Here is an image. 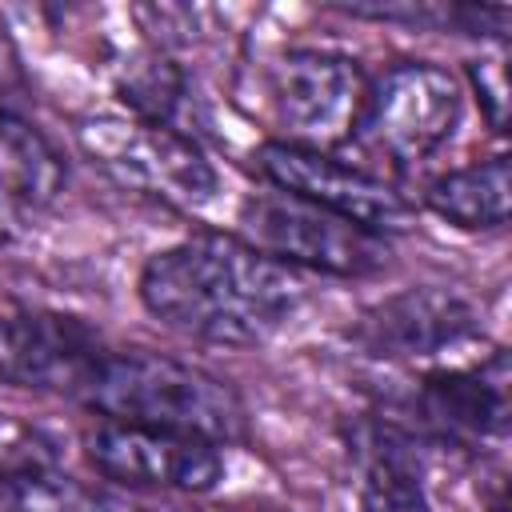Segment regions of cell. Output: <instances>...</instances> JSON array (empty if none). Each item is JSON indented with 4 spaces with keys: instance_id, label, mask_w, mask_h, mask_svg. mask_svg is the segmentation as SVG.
Returning <instances> with one entry per match:
<instances>
[{
    "instance_id": "cell-17",
    "label": "cell",
    "mask_w": 512,
    "mask_h": 512,
    "mask_svg": "<svg viewBox=\"0 0 512 512\" xmlns=\"http://www.w3.org/2000/svg\"><path fill=\"white\" fill-rule=\"evenodd\" d=\"M468 72H472V84H476L480 100L488 104L492 132H504V72H500V64H480L476 60Z\"/></svg>"
},
{
    "instance_id": "cell-9",
    "label": "cell",
    "mask_w": 512,
    "mask_h": 512,
    "mask_svg": "<svg viewBox=\"0 0 512 512\" xmlns=\"http://www.w3.org/2000/svg\"><path fill=\"white\" fill-rule=\"evenodd\" d=\"M484 316L452 288L420 284L364 308L348 340L376 360H440L484 340Z\"/></svg>"
},
{
    "instance_id": "cell-4",
    "label": "cell",
    "mask_w": 512,
    "mask_h": 512,
    "mask_svg": "<svg viewBox=\"0 0 512 512\" xmlns=\"http://www.w3.org/2000/svg\"><path fill=\"white\" fill-rule=\"evenodd\" d=\"M460 112L464 92L448 68L428 60H400L364 88L348 136L392 172H412L456 136Z\"/></svg>"
},
{
    "instance_id": "cell-20",
    "label": "cell",
    "mask_w": 512,
    "mask_h": 512,
    "mask_svg": "<svg viewBox=\"0 0 512 512\" xmlns=\"http://www.w3.org/2000/svg\"><path fill=\"white\" fill-rule=\"evenodd\" d=\"M140 512H180V508H172V504H160V508H148V504H140Z\"/></svg>"
},
{
    "instance_id": "cell-1",
    "label": "cell",
    "mask_w": 512,
    "mask_h": 512,
    "mask_svg": "<svg viewBox=\"0 0 512 512\" xmlns=\"http://www.w3.org/2000/svg\"><path fill=\"white\" fill-rule=\"evenodd\" d=\"M140 304L164 328L220 348L268 344L304 304V280L228 232H192L140 268Z\"/></svg>"
},
{
    "instance_id": "cell-6",
    "label": "cell",
    "mask_w": 512,
    "mask_h": 512,
    "mask_svg": "<svg viewBox=\"0 0 512 512\" xmlns=\"http://www.w3.org/2000/svg\"><path fill=\"white\" fill-rule=\"evenodd\" d=\"M224 444L204 436L128 424V420H96L84 436V456L108 484L128 492H184L204 496L224 480Z\"/></svg>"
},
{
    "instance_id": "cell-18",
    "label": "cell",
    "mask_w": 512,
    "mask_h": 512,
    "mask_svg": "<svg viewBox=\"0 0 512 512\" xmlns=\"http://www.w3.org/2000/svg\"><path fill=\"white\" fill-rule=\"evenodd\" d=\"M0 100L4 104H32V84L24 76V64L8 36H0Z\"/></svg>"
},
{
    "instance_id": "cell-2",
    "label": "cell",
    "mask_w": 512,
    "mask_h": 512,
    "mask_svg": "<svg viewBox=\"0 0 512 512\" xmlns=\"http://www.w3.org/2000/svg\"><path fill=\"white\" fill-rule=\"evenodd\" d=\"M76 400L100 420L172 428V432L204 436L212 444L240 440L248 428V412L240 396L220 376L144 348L104 344L92 368L84 372Z\"/></svg>"
},
{
    "instance_id": "cell-15",
    "label": "cell",
    "mask_w": 512,
    "mask_h": 512,
    "mask_svg": "<svg viewBox=\"0 0 512 512\" xmlns=\"http://www.w3.org/2000/svg\"><path fill=\"white\" fill-rule=\"evenodd\" d=\"M68 184V160L32 120V104L0 100V200L12 212L48 208Z\"/></svg>"
},
{
    "instance_id": "cell-5",
    "label": "cell",
    "mask_w": 512,
    "mask_h": 512,
    "mask_svg": "<svg viewBox=\"0 0 512 512\" xmlns=\"http://www.w3.org/2000/svg\"><path fill=\"white\" fill-rule=\"evenodd\" d=\"M240 240L292 272L312 268L328 276H372L392 256L384 236L280 188L252 192L240 204Z\"/></svg>"
},
{
    "instance_id": "cell-8",
    "label": "cell",
    "mask_w": 512,
    "mask_h": 512,
    "mask_svg": "<svg viewBox=\"0 0 512 512\" xmlns=\"http://www.w3.org/2000/svg\"><path fill=\"white\" fill-rule=\"evenodd\" d=\"M364 72L352 56L328 48H288L268 72V104L288 144L320 148L348 136L364 100Z\"/></svg>"
},
{
    "instance_id": "cell-19",
    "label": "cell",
    "mask_w": 512,
    "mask_h": 512,
    "mask_svg": "<svg viewBox=\"0 0 512 512\" xmlns=\"http://www.w3.org/2000/svg\"><path fill=\"white\" fill-rule=\"evenodd\" d=\"M16 224H20V212H12V208L0 200V240H8V236L16 232Z\"/></svg>"
},
{
    "instance_id": "cell-7",
    "label": "cell",
    "mask_w": 512,
    "mask_h": 512,
    "mask_svg": "<svg viewBox=\"0 0 512 512\" xmlns=\"http://www.w3.org/2000/svg\"><path fill=\"white\" fill-rule=\"evenodd\" d=\"M256 172L268 188H280L288 196H300L340 220H352L376 236H396L412 228V204L376 172L336 160L320 148L288 144V140H264L252 152Z\"/></svg>"
},
{
    "instance_id": "cell-16",
    "label": "cell",
    "mask_w": 512,
    "mask_h": 512,
    "mask_svg": "<svg viewBox=\"0 0 512 512\" xmlns=\"http://www.w3.org/2000/svg\"><path fill=\"white\" fill-rule=\"evenodd\" d=\"M424 208L464 232H492L508 220V156H484L440 172L424 188Z\"/></svg>"
},
{
    "instance_id": "cell-11",
    "label": "cell",
    "mask_w": 512,
    "mask_h": 512,
    "mask_svg": "<svg viewBox=\"0 0 512 512\" xmlns=\"http://www.w3.org/2000/svg\"><path fill=\"white\" fill-rule=\"evenodd\" d=\"M412 412L436 440L480 448L504 436L508 424V368L504 352H492L476 368H436L412 392Z\"/></svg>"
},
{
    "instance_id": "cell-13",
    "label": "cell",
    "mask_w": 512,
    "mask_h": 512,
    "mask_svg": "<svg viewBox=\"0 0 512 512\" xmlns=\"http://www.w3.org/2000/svg\"><path fill=\"white\" fill-rule=\"evenodd\" d=\"M360 468V512H428L424 460L412 428L396 420H364L352 436Z\"/></svg>"
},
{
    "instance_id": "cell-3",
    "label": "cell",
    "mask_w": 512,
    "mask_h": 512,
    "mask_svg": "<svg viewBox=\"0 0 512 512\" xmlns=\"http://www.w3.org/2000/svg\"><path fill=\"white\" fill-rule=\"evenodd\" d=\"M80 152L120 188L164 200L184 212H200L220 196V172L204 144L124 116V112H88L72 124Z\"/></svg>"
},
{
    "instance_id": "cell-10",
    "label": "cell",
    "mask_w": 512,
    "mask_h": 512,
    "mask_svg": "<svg viewBox=\"0 0 512 512\" xmlns=\"http://www.w3.org/2000/svg\"><path fill=\"white\" fill-rule=\"evenodd\" d=\"M104 340L76 316L60 312H4L0 316V384L60 392L76 400V388Z\"/></svg>"
},
{
    "instance_id": "cell-12",
    "label": "cell",
    "mask_w": 512,
    "mask_h": 512,
    "mask_svg": "<svg viewBox=\"0 0 512 512\" xmlns=\"http://www.w3.org/2000/svg\"><path fill=\"white\" fill-rule=\"evenodd\" d=\"M116 92L128 104V116L172 128L196 144H204L216 128L212 104L200 92L196 76L160 48L132 52L116 72Z\"/></svg>"
},
{
    "instance_id": "cell-14",
    "label": "cell",
    "mask_w": 512,
    "mask_h": 512,
    "mask_svg": "<svg viewBox=\"0 0 512 512\" xmlns=\"http://www.w3.org/2000/svg\"><path fill=\"white\" fill-rule=\"evenodd\" d=\"M0 508L4 512H140V504L72 480L48 444L36 436L12 444L0 460Z\"/></svg>"
}]
</instances>
